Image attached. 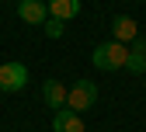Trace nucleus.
Listing matches in <instances>:
<instances>
[{
  "label": "nucleus",
  "mask_w": 146,
  "mask_h": 132,
  "mask_svg": "<svg viewBox=\"0 0 146 132\" xmlns=\"http://www.w3.org/2000/svg\"><path fill=\"white\" fill-rule=\"evenodd\" d=\"M125 59H129V45H122V42H101L94 52H90V63H94L98 70L104 73H115V70H125Z\"/></svg>",
  "instance_id": "obj_1"
},
{
  "label": "nucleus",
  "mask_w": 146,
  "mask_h": 132,
  "mask_svg": "<svg viewBox=\"0 0 146 132\" xmlns=\"http://www.w3.org/2000/svg\"><path fill=\"white\" fill-rule=\"evenodd\" d=\"M98 104V84L94 80H77L70 90H66V108L70 111H87V108H94Z\"/></svg>",
  "instance_id": "obj_2"
},
{
  "label": "nucleus",
  "mask_w": 146,
  "mask_h": 132,
  "mask_svg": "<svg viewBox=\"0 0 146 132\" xmlns=\"http://www.w3.org/2000/svg\"><path fill=\"white\" fill-rule=\"evenodd\" d=\"M25 87H28V66L25 63H17V59L0 63V90L14 94V90H25Z\"/></svg>",
  "instance_id": "obj_3"
},
{
  "label": "nucleus",
  "mask_w": 146,
  "mask_h": 132,
  "mask_svg": "<svg viewBox=\"0 0 146 132\" xmlns=\"http://www.w3.org/2000/svg\"><path fill=\"white\" fill-rule=\"evenodd\" d=\"M17 17L25 25H45L49 21V4L45 0H17Z\"/></svg>",
  "instance_id": "obj_4"
},
{
  "label": "nucleus",
  "mask_w": 146,
  "mask_h": 132,
  "mask_svg": "<svg viewBox=\"0 0 146 132\" xmlns=\"http://www.w3.org/2000/svg\"><path fill=\"white\" fill-rule=\"evenodd\" d=\"M111 35H115V42H122V45H132V42L139 38V25L132 21L129 14H118L115 21H111Z\"/></svg>",
  "instance_id": "obj_5"
},
{
  "label": "nucleus",
  "mask_w": 146,
  "mask_h": 132,
  "mask_svg": "<svg viewBox=\"0 0 146 132\" xmlns=\"http://www.w3.org/2000/svg\"><path fill=\"white\" fill-rule=\"evenodd\" d=\"M52 132H87V129H84V118L77 115V111L59 108L56 118H52Z\"/></svg>",
  "instance_id": "obj_6"
},
{
  "label": "nucleus",
  "mask_w": 146,
  "mask_h": 132,
  "mask_svg": "<svg viewBox=\"0 0 146 132\" xmlns=\"http://www.w3.org/2000/svg\"><path fill=\"white\" fill-rule=\"evenodd\" d=\"M42 101L49 104V108H66V87L59 84V80H45L42 84Z\"/></svg>",
  "instance_id": "obj_7"
},
{
  "label": "nucleus",
  "mask_w": 146,
  "mask_h": 132,
  "mask_svg": "<svg viewBox=\"0 0 146 132\" xmlns=\"http://www.w3.org/2000/svg\"><path fill=\"white\" fill-rule=\"evenodd\" d=\"M129 73H146V38H136L129 45V59H125Z\"/></svg>",
  "instance_id": "obj_8"
},
{
  "label": "nucleus",
  "mask_w": 146,
  "mask_h": 132,
  "mask_svg": "<svg viewBox=\"0 0 146 132\" xmlns=\"http://www.w3.org/2000/svg\"><path fill=\"white\" fill-rule=\"evenodd\" d=\"M77 14H80V0H49V17L73 21Z\"/></svg>",
  "instance_id": "obj_9"
},
{
  "label": "nucleus",
  "mask_w": 146,
  "mask_h": 132,
  "mask_svg": "<svg viewBox=\"0 0 146 132\" xmlns=\"http://www.w3.org/2000/svg\"><path fill=\"white\" fill-rule=\"evenodd\" d=\"M45 35H49V38H63V21H59V17H49V21H45Z\"/></svg>",
  "instance_id": "obj_10"
}]
</instances>
